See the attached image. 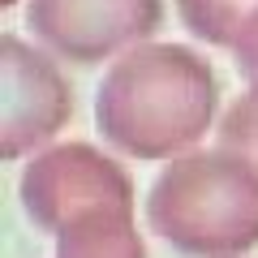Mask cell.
Masks as SVG:
<instances>
[{"mask_svg": "<svg viewBox=\"0 0 258 258\" xmlns=\"http://www.w3.org/2000/svg\"><path fill=\"white\" fill-rule=\"evenodd\" d=\"M220 112V82L189 43H142L108 64L95 91V125L120 155L159 164L198 151Z\"/></svg>", "mask_w": 258, "mask_h": 258, "instance_id": "6da1fadb", "label": "cell"}, {"mask_svg": "<svg viewBox=\"0 0 258 258\" xmlns=\"http://www.w3.org/2000/svg\"><path fill=\"white\" fill-rule=\"evenodd\" d=\"M147 224L189 258H237L258 245V172L224 147L189 151L151 181Z\"/></svg>", "mask_w": 258, "mask_h": 258, "instance_id": "7a4b0ae2", "label": "cell"}, {"mask_svg": "<svg viewBox=\"0 0 258 258\" xmlns=\"http://www.w3.org/2000/svg\"><path fill=\"white\" fill-rule=\"evenodd\" d=\"M18 194L35 228L56 237L91 211H134L129 172L91 142H56L30 155Z\"/></svg>", "mask_w": 258, "mask_h": 258, "instance_id": "3957f363", "label": "cell"}, {"mask_svg": "<svg viewBox=\"0 0 258 258\" xmlns=\"http://www.w3.org/2000/svg\"><path fill=\"white\" fill-rule=\"evenodd\" d=\"M164 0H26V26L69 64H103L151 43Z\"/></svg>", "mask_w": 258, "mask_h": 258, "instance_id": "277c9868", "label": "cell"}, {"mask_svg": "<svg viewBox=\"0 0 258 258\" xmlns=\"http://www.w3.org/2000/svg\"><path fill=\"white\" fill-rule=\"evenodd\" d=\"M74 116V91L47 47L0 35V155H39Z\"/></svg>", "mask_w": 258, "mask_h": 258, "instance_id": "5b68a950", "label": "cell"}, {"mask_svg": "<svg viewBox=\"0 0 258 258\" xmlns=\"http://www.w3.org/2000/svg\"><path fill=\"white\" fill-rule=\"evenodd\" d=\"M56 258H147L134 211H91L56 237Z\"/></svg>", "mask_w": 258, "mask_h": 258, "instance_id": "8992f818", "label": "cell"}, {"mask_svg": "<svg viewBox=\"0 0 258 258\" xmlns=\"http://www.w3.org/2000/svg\"><path fill=\"white\" fill-rule=\"evenodd\" d=\"M172 5L181 26L211 47H232L258 13V0H172Z\"/></svg>", "mask_w": 258, "mask_h": 258, "instance_id": "52a82bcc", "label": "cell"}, {"mask_svg": "<svg viewBox=\"0 0 258 258\" xmlns=\"http://www.w3.org/2000/svg\"><path fill=\"white\" fill-rule=\"evenodd\" d=\"M215 147L241 155L258 172V86H245V95L228 103V112L220 116V129H215Z\"/></svg>", "mask_w": 258, "mask_h": 258, "instance_id": "ba28073f", "label": "cell"}, {"mask_svg": "<svg viewBox=\"0 0 258 258\" xmlns=\"http://www.w3.org/2000/svg\"><path fill=\"white\" fill-rule=\"evenodd\" d=\"M232 64H237V74L245 78L249 86H258V13L249 18V26L241 30V39L232 43Z\"/></svg>", "mask_w": 258, "mask_h": 258, "instance_id": "9c48e42d", "label": "cell"}, {"mask_svg": "<svg viewBox=\"0 0 258 258\" xmlns=\"http://www.w3.org/2000/svg\"><path fill=\"white\" fill-rule=\"evenodd\" d=\"M0 5H5V9H9V5H18V0H0Z\"/></svg>", "mask_w": 258, "mask_h": 258, "instance_id": "30bf717a", "label": "cell"}]
</instances>
